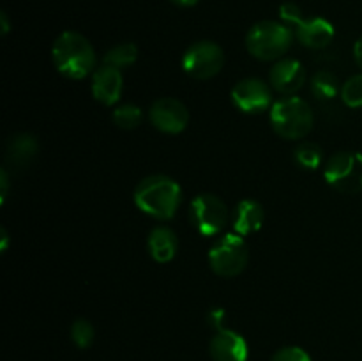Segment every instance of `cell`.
<instances>
[{"mask_svg":"<svg viewBox=\"0 0 362 361\" xmlns=\"http://www.w3.org/2000/svg\"><path fill=\"white\" fill-rule=\"evenodd\" d=\"M133 200L141 212L161 222H168L182 204V188L172 177L154 173L144 177L136 184Z\"/></svg>","mask_w":362,"mask_h":361,"instance_id":"obj_1","label":"cell"},{"mask_svg":"<svg viewBox=\"0 0 362 361\" xmlns=\"http://www.w3.org/2000/svg\"><path fill=\"white\" fill-rule=\"evenodd\" d=\"M52 60L55 69L69 80H83L98 69V55L83 34L66 30L53 41Z\"/></svg>","mask_w":362,"mask_h":361,"instance_id":"obj_2","label":"cell"},{"mask_svg":"<svg viewBox=\"0 0 362 361\" xmlns=\"http://www.w3.org/2000/svg\"><path fill=\"white\" fill-rule=\"evenodd\" d=\"M296 32L283 21L264 20L255 23L246 34V50L258 60H279L293 45Z\"/></svg>","mask_w":362,"mask_h":361,"instance_id":"obj_3","label":"cell"},{"mask_svg":"<svg viewBox=\"0 0 362 361\" xmlns=\"http://www.w3.org/2000/svg\"><path fill=\"white\" fill-rule=\"evenodd\" d=\"M271 126L285 140H300L313 130V110L299 96H283L272 103L269 112Z\"/></svg>","mask_w":362,"mask_h":361,"instance_id":"obj_4","label":"cell"},{"mask_svg":"<svg viewBox=\"0 0 362 361\" xmlns=\"http://www.w3.org/2000/svg\"><path fill=\"white\" fill-rule=\"evenodd\" d=\"M250 250L239 234H223L209 250V264L218 276L233 278L246 269Z\"/></svg>","mask_w":362,"mask_h":361,"instance_id":"obj_5","label":"cell"},{"mask_svg":"<svg viewBox=\"0 0 362 361\" xmlns=\"http://www.w3.org/2000/svg\"><path fill=\"white\" fill-rule=\"evenodd\" d=\"M325 183L336 191L354 195L362 191V152L339 151L325 161Z\"/></svg>","mask_w":362,"mask_h":361,"instance_id":"obj_6","label":"cell"},{"mask_svg":"<svg viewBox=\"0 0 362 361\" xmlns=\"http://www.w3.org/2000/svg\"><path fill=\"white\" fill-rule=\"evenodd\" d=\"M187 216L200 236L214 237L225 230L228 222V207L218 195L200 193L191 200Z\"/></svg>","mask_w":362,"mask_h":361,"instance_id":"obj_7","label":"cell"},{"mask_svg":"<svg viewBox=\"0 0 362 361\" xmlns=\"http://www.w3.org/2000/svg\"><path fill=\"white\" fill-rule=\"evenodd\" d=\"M182 69L194 80H211L225 66V52L214 41H197L184 52Z\"/></svg>","mask_w":362,"mask_h":361,"instance_id":"obj_8","label":"cell"},{"mask_svg":"<svg viewBox=\"0 0 362 361\" xmlns=\"http://www.w3.org/2000/svg\"><path fill=\"white\" fill-rule=\"evenodd\" d=\"M232 103L239 112L264 113L272 106V91L267 81L260 78H244L239 80L232 88Z\"/></svg>","mask_w":362,"mask_h":361,"instance_id":"obj_9","label":"cell"},{"mask_svg":"<svg viewBox=\"0 0 362 361\" xmlns=\"http://www.w3.org/2000/svg\"><path fill=\"white\" fill-rule=\"evenodd\" d=\"M148 119L152 126L163 133L177 134L182 133L189 122V112L186 105L175 98H159L148 110Z\"/></svg>","mask_w":362,"mask_h":361,"instance_id":"obj_10","label":"cell"},{"mask_svg":"<svg viewBox=\"0 0 362 361\" xmlns=\"http://www.w3.org/2000/svg\"><path fill=\"white\" fill-rule=\"evenodd\" d=\"M306 84V67L297 59L283 57L269 71V85L283 96H296Z\"/></svg>","mask_w":362,"mask_h":361,"instance_id":"obj_11","label":"cell"},{"mask_svg":"<svg viewBox=\"0 0 362 361\" xmlns=\"http://www.w3.org/2000/svg\"><path fill=\"white\" fill-rule=\"evenodd\" d=\"M209 353H211L212 361H247L250 347L240 333L223 328L212 336Z\"/></svg>","mask_w":362,"mask_h":361,"instance_id":"obj_12","label":"cell"},{"mask_svg":"<svg viewBox=\"0 0 362 361\" xmlns=\"http://www.w3.org/2000/svg\"><path fill=\"white\" fill-rule=\"evenodd\" d=\"M297 41L311 50H324L334 39V27L329 20L322 16L300 18L293 27Z\"/></svg>","mask_w":362,"mask_h":361,"instance_id":"obj_13","label":"cell"},{"mask_svg":"<svg viewBox=\"0 0 362 361\" xmlns=\"http://www.w3.org/2000/svg\"><path fill=\"white\" fill-rule=\"evenodd\" d=\"M92 96L95 101H99L105 106L115 105L122 96L124 78L120 69L103 64L101 67L92 73Z\"/></svg>","mask_w":362,"mask_h":361,"instance_id":"obj_14","label":"cell"},{"mask_svg":"<svg viewBox=\"0 0 362 361\" xmlns=\"http://www.w3.org/2000/svg\"><path fill=\"white\" fill-rule=\"evenodd\" d=\"M265 222L264 205L253 198H244L235 205L232 214V229L239 236L258 232Z\"/></svg>","mask_w":362,"mask_h":361,"instance_id":"obj_15","label":"cell"},{"mask_svg":"<svg viewBox=\"0 0 362 361\" xmlns=\"http://www.w3.org/2000/svg\"><path fill=\"white\" fill-rule=\"evenodd\" d=\"M147 250L152 260L159 262V264H166V262L173 260V257L177 255V250H179L177 234L166 225L154 227L151 230V234H148Z\"/></svg>","mask_w":362,"mask_h":361,"instance_id":"obj_16","label":"cell"},{"mask_svg":"<svg viewBox=\"0 0 362 361\" xmlns=\"http://www.w3.org/2000/svg\"><path fill=\"white\" fill-rule=\"evenodd\" d=\"M39 151V142L34 134L20 133L11 137L7 144V163L16 168H25L30 165L34 156Z\"/></svg>","mask_w":362,"mask_h":361,"instance_id":"obj_17","label":"cell"},{"mask_svg":"<svg viewBox=\"0 0 362 361\" xmlns=\"http://www.w3.org/2000/svg\"><path fill=\"white\" fill-rule=\"evenodd\" d=\"M138 60V48L134 42H120L110 48L103 57V64L106 66L117 67V69H124V67L133 66Z\"/></svg>","mask_w":362,"mask_h":361,"instance_id":"obj_18","label":"cell"},{"mask_svg":"<svg viewBox=\"0 0 362 361\" xmlns=\"http://www.w3.org/2000/svg\"><path fill=\"white\" fill-rule=\"evenodd\" d=\"M325 154L322 147L315 142H303L293 151V161L304 170H317L324 163Z\"/></svg>","mask_w":362,"mask_h":361,"instance_id":"obj_19","label":"cell"},{"mask_svg":"<svg viewBox=\"0 0 362 361\" xmlns=\"http://www.w3.org/2000/svg\"><path fill=\"white\" fill-rule=\"evenodd\" d=\"M311 92L318 99H332L341 94V85H339L338 76L331 71H318L311 78Z\"/></svg>","mask_w":362,"mask_h":361,"instance_id":"obj_20","label":"cell"},{"mask_svg":"<svg viewBox=\"0 0 362 361\" xmlns=\"http://www.w3.org/2000/svg\"><path fill=\"white\" fill-rule=\"evenodd\" d=\"M144 119V112L138 105L127 103V105L117 106L112 113V120L120 130H136Z\"/></svg>","mask_w":362,"mask_h":361,"instance_id":"obj_21","label":"cell"},{"mask_svg":"<svg viewBox=\"0 0 362 361\" xmlns=\"http://www.w3.org/2000/svg\"><path fill=\"white\" fill-rule=\"evenodd\" d=\"M341 101L349 108H362V74H354L341 85Z\"/></svg>","mask_w":362,"mask_h":361,"instance_id":"obj_22","label":"cell"},{"mask_svg":"<svg viewBox=\"0 0 362 361\" xmlns=\"http://www.w3.org/2000/svg\"><path fill=\"white\" fill-rule=\"evenodd\" d=\"M94 326L87 319H76L71 326V340H73L78 349H88L94 342Z\"/></svg>","mask_w":362,"mask_h":361,"instance_id":"obj_23","label":"cell"},{"mask_svg":"<svg viewBox=\"0 0 362 361\" xmlns=\"http://www.w3.org/2000/svg\"><path fill=\"white\" fill-rule=\"evenodd\" d=\"M271 361H311L310 354L303 349V347L288 345L283 347V349L276 350L274 356L271 357Z\"/></svg>","mask_w":362,"mask_h":361,"instance_id":"obj_24","label":"cell"},{"mask_svg":"<svg viewBox=\"0 0 362 361\" xmlns=\"http://www.w3.org/2000/svg\"><path fill=\"white\" fill-rule=\"evenodd\" d=\"M279 18H281L283 23L290 25V27H296L297 21L300 20L303 16V11H300V7L297 6V4H292V2H286L283 4L281 7H279Z\"/></svg>","mask_w":362,"mask_h":361,"instance_id":"obj_25","label":"cell"},{"mask_svg":"<svg viewBox=\"0 0 362 361\" xmlns=\"http://www.w3.org/2000/svg\"><path fill=\"white\" fill-rule=\"evenodd\" d=\"M225 317L226 311L223 310V308H212L207 315V321L212 328H216L219 331V329H223V321H225Z\"/></svg>","mask_w":362,"mask_h":361,"instance_id":"obj_26","label":"cell"},{"mask_svg":"<svg viewBox=\"0 0 362 361\" xmlns=\"http://www.w3.org/2000/svg\"><path fill=\"white\" fill-rule=\"evenodd\" d=\"M0 186H2V190H0V202H6V197H7V190H9V173H7L6 168L0 170Z\"/></svg>","mask_w":362,"mask_h":361,"instance_id":"obj_27","label":"cell"},{"mask_svg":"<svg viewBox=\"0 0 362 361\" xmlns=\"http://www.w3.org/2000/svg\"><path fill=\"white\" fill-rule=\"evenodd\" d=\"M354 59H356V64L362 69V35L354 45Z\"/></svg>","mask_w":362,"mask_h":361,"instance_id":"obj_28","label":"cell"},{"mask_svg":"<svg viewBox=\"0 0 362 361\" xmlns=\"http://www.w3.org/2000/svg\"><path fill=\"white\" fill-rule=\"evenodd\" d=\"M0 239H2V246H0V251H2V253H6L7 246H9V234H7L6 227H2V229H0Z\"/></svg>","mask_w":362,"mask_h":361,"instance_id":"obj_29","label":"cell"},{"mask_svg":"<svg viewBox=\"0 0 362 361\" xmlns=\"http://www.w3.org/2000/svg\"><path fill=\"white\" fill-rule=\"evenodd\" d=\"M170 2H173L175 6H179V7H193V6H197L200 0H170Z\"/></svg>","mask_w":362,"mask_h":361,"instance_id":"obj_30","label":"cell"},{"mask_svg":"<svg viewBox=\"0 0 362 361\" xmlns=\"http://www.w3.org/2000/svg\"><path fill=\"white\" fill-rule=\"evenodd\" d=\"M0 21H2V34L6 35L9 32V18L6 13H0Z\"/></svg>","mask_w":362,"mask_h":361,"instance_id":"obj_31","label":"cell"}]
</instances>
